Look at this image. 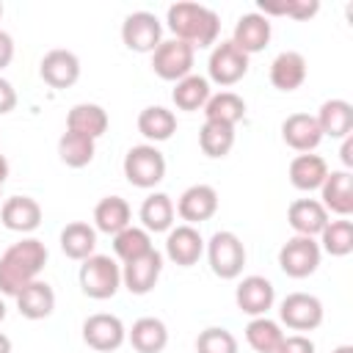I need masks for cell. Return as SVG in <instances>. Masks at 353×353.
<instances>
[{
    "mask_svg": "<svg viewBox=\"0 0 353 353\" xmlns=\"http://www.w3.org/2000/svg\"><path fill=\"white\" fill-rule=\"evenodd\" d=\"M248 72V55L240 52L232 41H221L210 55V77L218 85H234Z\"/></svg>",
    "mask_w": 353,
    "mask_h": 353,
    "instance_id": "11",
    "label": "cell"
},
{
    "mask_svg": "<svg viewBox=\"0 0 353 353\" xmlns=\"http://www.w3.org/2000/svg\"><path fill=\"white\" fill-rule=\"evenodd\" d=\"M204 113H207V121H218V124L234 127L245 116V102L234 91H221V94L207 99Z\"/></svg>",
    "mask_w": 353,
    "mask_h": 353,
    "instance_id": "31",
    "label": "cell"
},
{
    "mask_svg": "<svg viewBox=\"0 0 353 353\" xmlns=\"http://www.w3.org/2000/svg\"><path fill=\"white\" fill-rule=\"evenodd\" d=\"M276 353H314V342L306 339L303 334H292V336H284L281 345L276 347Z\"/></svg>",
    "mask_w": 353,
    "mask_h": 353,
    "instance_id": "41",
    "label": "cell"
},
{
    "mask_svg": "<svg viewBox=\"0 0 353 353\" xmlns=\"http://www.w3.org/2000/svg\"><path fill=\"white\" fill-rule=\"evenodd\" d=\"M94 152H97L94 149V138L72 132V130H66L61 135V141H58V154L69 168H85L94 160Z\"/></svg>",
    "mask_w": 353,
    "mask_h": 353,
    "instance_id": "32",
    "label": "cell"
},
{
    "mask_svg": "<svg viewBox=\"0 0 353 353\" xmlns=\"http://www.w3.org/2000/svg\"><path fill=\"white\" fill-rule=\"evenodd\" d=\"M317 11H320V3L317 0H287V17H292L298 22L312 19Z\"/></svg>",
    "mask_w": 353,
    "mask_h": 353,
    "instance_id": "40",
    "label": "cell"
},
{
    "mask_svg": "<svg viewBox=\"0 0 353 353\" xmlns=\"http://www.w3.org/2000/svg\"><path fill=\"white\" fill-rule=\"evenodd\" d=\"M121 284V270L110 256L94 254L80 265V290L94 301H108Z\"/></svg>",
    "mask_w": 353,
    "mask_h": 353,
    "instance_id": "3",
    "label": "cell"
},
{
    "mask_svg": "<svg viewBox=\"0 0 353 353\" xmlns=\"http://www.w3.org/2000/svg\"><path fill=\"white\" fill-rule=\"evenodd\" d=\"M287 221H290V226H292L298 234L312 237V234H320V232L325 229V223H328V210H325L320 201H314V199H298V201L290 204Z\"/></svg>",
    "mask_w": 353,
    "mask_h": 353,
    "instance_id": "20",
    "label": "cell"
},
{
    "mask_svg": "<svg viewBox=\"0 0 353 353\" xmlns=\"http://www.w3.org/2000/svg\"><path fill=\"white\" fill-rule=\"evenodd\" d=\"M190 66H193V47L179 41V39L160 41V47L152 55V69L163 80H176L179 83L182 77H188Z\"/></svg>",
    "mask_w": 353,
    "mask_h": 353,
    "instance_id": "8",
    "label": "cell"
},
{
    "mask_svg": "<svg viewBox=\"0 0 353 353\" xmlns=\"http://www.w3.org/2000/svg\"><path fill=\"white\" fill-rule=\"evenodd\" d=\"M3 317H6V303L0 301V323H3Z\"/></svg>",
    "mask_w": 353,
    "mask_h": 353,
    "instance_id": "48",
    "label": "cell"
},
{
    "mask_svg": "<svg viewBox=\"0 0 353 353\" xmlns=\"http://www.w3.org/2000/svg\"><path fill=\"white\" fill-rule=\"evenodd\" d=\"M317 127L328 138H347L353 132V105L345 99H328L323 102L320 113L314 116Z\"/></svg>",
    "mask_w": 353,
    "mask_h": 353,
    "instance_id": "23",
    "label": "cell"
},
{
    "mask_svg": "<svg viewBox=\"0 0 353 353\" xmlns=\"http://www.w3.org/2000/svg\"><path fill=\"white\" fill-rule=\"evenodd\" d=\"M306 80V61L301 52L287 50L281 55H276V61L270 63V83L279 91H295L301 88Z\"/></svg>",
    "mask_w": 353,
    "mask_h": 353,
    "instance_id": "22",
    "label": "cell"
},
{
    "mask_svg": "<svg viewBox=\"0 0 353 353\" xmlns=\"http://www.w3.org/2000/svg\"><path fill=\"white\" fill-rule=\"evenodd\" d=\"M320 234H323L320 243L331 256H347L353 251V223L350 221H331V223H325V229Z\"/></svg>",
    "mask_w": 353,
    "mask_h": 353,
    "instance_id": "38",
    "label": "cell"
},
{
    "mask_svg": "<svg viewBox=\"0 0 353 353\" xmlns=\"http://www.w3.org/2000/svg\"><path fill=\"white\" fill-rule=\"evenodd\" d=\"M138 132L149 141H168L176 132V116L160 105H152L141 110L138 116Z\"/></svg>",
    "mask_w": 353,
    "mask_h": 353,
    "instance_id": "30",
    "label": "cell"
},
{
    "mask_svg": "<svg viewBox=\"0 0 353 353\" xmlns=\"http://www.w3.org/2000/svg\"><path fill=\"white\" fill-rule=\"evenodd\" d=\"M17 108V91L11 88L8 80L0 77V113H11Z\"/></svg>",
    "mask_w": 353,
    "mask_h": 353,
    "instance_id": "42",
    "label": "cell"
},
{
    "mask_svg": "<svg viewBox=\"0 0 353 353\" xmlns=\"http://www.w3.org/2000/svg\"><path fill=\"white\" fill-rule=\"evenodd\" d=\"M273 284L265 279V276H245L240 284H237V292H234V301H237V309L245 312V314H265L270 306H273Z\"/></svg>",
    "mask_w": 353,
    "mask_h": 353,
    "instance_id": "16",
    "label": "cell"
},
{
    "mask_svg": "<svg viewBox=\"0 0 353 353\" xmlns=\"http://www.w3.org/2000/svg\"><path fill=\"white\" fill-rule=\"evenodd\" d=\"M165 251H168V256H171L174 265H179V268H193V265L199 262L201 251H204V240H201V234H199L193 226L185 223V226H176V229L168 234Z\"/></svg>",
    "mask_w": 353,
    "mask_h": 353,
    "instance_id": "18",
    "label": "cell"
},
{
    "mask_svg": "<svg viewBox=\"0 0 353 353\" xmlns=\"http://www.w3.org/2000/svg\"><path fill=\"white\" fill-rule=\"evenodd\" d=\"M113 251H116V256H119L124 265L132 262V259H138V256H143V254H149V251H152L149 232L135 229V226L121 229V232L116 234V240H113Z\"/></svg>",
    "mask_w": 353,
    "mask_h": 353,
    "instance_id": "37",
    "label": "cell"
},
{
    "mask_svg": "<svg viewBox=\"0 0 353 353\" xmlns=\"http://www.w3.org/2000/svg\"><path fill=\"white\" fill-rule=\"evenodd\" d=\"M168 28L179 41L190 47H210L218 39L221 19L215 11L199 3H176L168 8Z\"/></svg>",
    "mask_w": 353,
    "mask_h": 353,
    "instance_id": "2",
    "label": "cell"
},
{
    "mask_svg": "<svg viewBox=\"0 0 353 353\" xmlns=\"http://www.w3.org/2000/svg\"><path fill=\"white\" fill-rule=\"evenodd\" d=\"M44 262H47V248L41 240L30 237L6 248V254L0 256V292L17 295L22 287L36 281Z\"/></svg>",
    "mask_w": 353,
    "mask_h": 353,
    "instance_id": "1",
    "label": "cell"
},
{
    "mask_svg": "<svg viewBox=\"0 0 353 353\" xmlns=\"http://www.w3.org/2000/svg\"><path fill=\"white\" fill-rule=\"evenodd\" d=\"M281 138L295 152H312L323 141V132H320L314 116H309V113H292L281 124Z\"/></svg>",
    "mask_w": 353,
    "mask_h": 353,
    "instance_id": "17",
    "label": "cell"
},
{
    "mask_svg": "<svg viewBox=\"0 0 353 353\" xmlns=\"http://www.w3.org/2000/svg\"><path fill=\"white\" fill-rule=\"evenodd\" d=\"M0 353H11V339L6 334H0Z\"/></svg>",
    "mask_w": 353,
    "mask_h": 353,
    "instance_id": "46",
    "label": "cell"
},
{
    "mask_svg": "<svg viewBox=\"0 0 353 353\" xmlns=\"http://www.w3.org/2000/svg\"><path fill=\"white\" fill-rule=\"evenodd\" d=\"M0 19H3V3H0Z\"/></svg>",
    "mask_w": 353,
    "mask_h": 353,
    "instance_id": "49",
    "label": "cell"
},
{
    "mask_svg": "<svg viewBox=\"0 0 353 353\" xmlns=\"http://www.w3.org/2000/svg\"><path fill=\"white\" fill-rule=\"evenodd\" d=\"M323 188V207L336 215L353 212V176L347 171H331L325 176Z\"/></svg>",
    "mask_w": 353,
    "mask_h": 353,
    "instance_id": "24",
    "label": "cell"
},
{
    "mask_svg": "<svg viewBox=\"0 0 353 353\" xmlns=\"http://www.w3.org/2000/svg\"><path fill=\"white\" fill-rule=\"evenodd\" d=\"M196 353H237V339L226 328H204L196 339Z\"/></svg>",
    "mask_w": 353,
    "mask_h": 353,
    "instance_id": "39",
    "label": "cell"
},
{
    "mask_svg": "<svg viewBox=\"0 0 353 353\" xmlns=\"http://www.w3.org/2000/svg\"><path fill=\"white\" fill-rule=\"evenodd\" d=\"M334 353H353V345H342V347H336Z\"/></svg>",
    "mask_w": 353,
    "mask_h": 353,
    "instance_id": "47",
    "label": "cell"
},
{
    "mask_svg": "<svg viewBox=\"0 0 353 353\" xmlns=\"http://www.w3.org/2000/svg\"><path fill=\"white\" fill-rule=\"evenodd\" d=\"M328 176V165L320 154H298L290 163V182L298 190H314L325 182Z\"/></svg>",
    "mask_w": 353,
    "mask_h": 353,
    "instance_id": "26",
    "label": "cell"
},
{
    "mask_svg": "<svg viewBox=\"0 0 353 353\" xmlns=\"http://www.w3.org/2000/svg\"><path fill=\"white\" fill-rule=\"evenodd\" d=\"M160 273H163V256L152 248L149 254H143V256H138V259H132V262L124 265L121 281H124V287L132 295H146V292L154 290Z\"/></svg>",
    "mask_w": 353,
    "mask_h": 353,
    "instance_id": "13",
    "label": "cell"
},
{
    "mask_svg": "<svg viewBox=\"0 0 353 353\" xmlns=\"http://www.w3.org/2000/svg\"><path fill=\"white\" fill-rule=\"evenodd\" d=\"M0 221L11 232H33L41 223V207L30 196H11L0 207Z\"/></svg>",
    "mask_w": 353,
    "mask_h": 353,
    "instance_id": "15",
    "label": "cell"
},
{
    "mask_svg": "<svg viewBox=\"0 0 353 353\" xmlns=\"http://www.w3.org/2000/svg\"><path fill=\"white\" fill-rule=\"evenodd\" d=\"M11 58H14V41L6 30H0V69H6L11 63Z\"/></svg>",
    "mask_w": 353,
    "mask_h": 353,
    "instance_id": "43",
    "label": "cell"
},
{
    "mask_svg": "<svg viewBox=\"0 0 353 353\" xmlns=\"http://www.w3.org/2000/svg\"><path fill=\"white\" fill-rule=\"evenodd\" d=\"M130 345L138 353H160L168 345V331L165 323L157 317H141L130 328Z\"/></svg>",
    "mask_w": 353,
    "mask_h": 353,
    "instance_id": "25",
    "label": "cell"
},
{
    "mask_svg": "<svg viewBox=\"0 0 353 353\" xmlns=\"http://www.w3.org/2000/svg\"><path fill=\"white\" fill-rule=\"evenodd\" d=\"M245 339L256 353H276V347L281 345L284 334L279 328V323L268 320V317H256L245 325Z\"/></svg>",
    "mask_w": 353,
    "mask_h": 353,
    "instance_id": "36",
    "label": "cell"
},
{
    "mask_svg": "<svg viewBox=\"0 0 353 353\" xmlns=\"http://www.w3.org/2000/svg\"><path fill=\"white\" fill-rule=\"evenodd\" d=\"M141 221L146 232H165L174 223V204L165 193H154L141 204Z\"/></svg>",
    "mask_w": 353,
    "mask_h": 353,
    "instance_id": "35",
    "label": "cell"
},
{
    "mask_svg": "<svg viewBox=\"0 0 353 353\" xmlns=\"http://www.w3.org/2000/svg\"><path fill=\"white\" fill-rule=\"evenodd\" d=\"M124 176L135 188H154L165 176V157L149 143L132 146L124 154Z\"/></svg>",
    "mask_w": 353,
    "mask_h": 353,
    "instance_id": "4",
    "label": "cell"
},
{
    "mask_svg": "<svg viewBox=\"0 0 353 353\" xmlns=\"http://www.w3.org/2000/svg\"><path fill=\"white\" fill-rule=\"evenodd\" d=\"M199 146L207 157H226L234 146V127L218 124V121H204L199 132Z\"/></svg>",
    "mask_w": 353,
    "mask_h": 353,
    "instance_id": "33",
    "label": "cell"
},
{
    "mask_svg": "<svg viewBox=\"0 0 353 353\" xmlns=\"http://www.w3.org/2000/svg\"><path fill=\"white\" fill-rule=\"evenodd\" d=\"M210 268L221 279H237L245 268V245L234 232H215L207 245Z\"/></svg>",
    "mask_w": 353,
    "mask_h": 353,
    "instance_id": "5",
    "label": "cell"
},
{
    "mask_svg": "<svg viewBox=\"0 0 353 353\" xmlns=\"http://www.w3.org/2000/svg\"><path fill=\"white\" fill-rule=\"evenodd\" d=\"M279 265L290 279H306L317 270L320 265V245L312 237H292L281 245L279 251Z\"/></svg>",
    "mask_w": 353,
    "mask_h": 353,
    "instance_id": "6",
    "label": "cell"
},
{
    "mask_svg": "<svg viewBox=\"0 0 353 353\" xmlns=\"http://www.w3.org/2000/svg\"><path fill=\"white\" fill-rule=\"evenodd\" d=\"M215 210H218V193L210 185H193V188H188L179 196V204H176V212H179L182 221H188V226L201 223V221H210L215 215Z\"/></svg>",
    "mask_w": 353,
    "mask_h": 353,
    "instance_id": "14",
    "label": "cell"
},
{
    "mask_svg": "<svg viewBox=\"0 0 353 353\" xmlns=\"http://www.w3.org/2000/svg\"><path fill=\"white\" fill-rule=\"evenodd\" d=\"M94 221H97V229L99 232L119 234L121 229L130 226V204L121 196H105L94 207Z\"/></svg>",
    "mask_w": 353,
    "mask_h": 353,
    "instance_id": "29",
    "label": "cell"
},
{
    "mask_svg": "<svg viewBox=\"0 0 353 353\" xmlns=\"http://www.w3.org/2000/svg\"><path fill=\"white\" fill-rule=\"evenodd\" d=\"M83 339L91 350L97 353H110V350H119L121 342H124V323L113 314H91L85 323H83Z\"/></svg>",
    "mask_w": 353,
    "mask_h": 353,
    "instance_id": "10",
    "label": "cell"
},
{
    "mask_svg": "<svg viewBox=\"0 0 353 353\" xmlns=\"http://www.w3.org/2000/svg\"><path fill=\"white\" fill-rule=\"evenodd\" d=\"M160 36H163V25L149 11H135L121 25V41L127 50L135 52H154L160 47Z\"/></svg>",
    "mask_w": 353,
    "mask_h": 353,
    "instance_id": "7",
    "label": "cell"
},
{
    "mask_svg": "<svg viewBox=\"0 0 353 353\" xmlns=\"http://www.w3.org/2000/svg\"><path fill=\"white\" fill-rule=\"evenodd\" d=\"M66 130L88 135V138H99L108 130V113L99 105H91V102L74 105L66 116Z\"/></svg>",
    "mask_w": 353,
    "mask_h": 353,
    "instance_id": "28",
    "label": "cell"
},
{
    "mask_svg": "<svg viewBox=\"0 0 353 353\" xmlns=\"http://www.w3.org/2000/svg\"><path fill=\"white\" fill-rule=\"evenodd\" d=\"M268 41H270V22L262 14H245V17L237 19L232 44L240 52H245V55L259 52V50L268 47Z\"/></svg>",
    "mask_w": 353,
    "mask_h": 353,
    "instance_id": "19",
    "label": "cell"
},
{
    "mask_svg": "<svg viewBox=\"0 0 353 353\" xmlns=\"http://www.w3.org/2000/svg\"><path fill=\"white\" fill-rule=\"evenodd\" d=\"M171 97H174V105H176L179 110H199V108H204L207 99H210V83H207L204 77L188 74V77H182V80L176 83V88H174Z\"/></svg>",
    "mask_w": 353,
    "mask_h": 353,
    "instance_id": "34",
    "label": "cell"
},
{
    "mask_svg": "<svg viewBox=\"0 0 353 353\" xmlns=\"http://www.w3.org/2000/svg\"><path fill=\"white\" fill-rule=\"evenodd\" d=\"M8 179V160L0 154V188H3V182Z\"/></svg>",
    "mask_w": 353,
    "mask_h": 353,
    "instance_id": "45",
    "label": "cell"
},
{
    "mask_svg": "<svg viewBox=\"0 0 353 353\" xmlns=\"http://www.w3.org/2000/svg\"><path fill=\"white\" fill-rule=\"evenodd\" d=\"M61 248L69 259H88L94 256V248H97V232L83 223V221H72L63 226L61 232Z\"/></svg>",
    "mask_w": 353,
    "mask_h": 353,
    "instance_id": "27",
    "label": "cell"
},
{
    "mask_svg": "<svg viewBox=\"0 0 353 353\" xmlns=\"http://www.w3.org/2000/svg\"><path fill=\"white\" fill-rule=\"evenodd\" d=\"M17 306H19V314L28 317V320H44L52 314L55 309V292L47 281H30L28 287H22L17 292Z\"/></svg>",
    "mask_w": 353,
    "mask_h": 353,
    "instance_id": "21",
    "label": "cell"
},
{
    "mask_svg": "<svg viewBox=\"0 0 353 353\" xmlns=\"http://www.w3.org/2000/svg\"><path fill=\"white\" fill-rule=\"evenodd\" d=\"M39 74H41V80H44L50 88H69V85H74L77 77H80V61H77L74 52L58 47V50H50V52L41 58Z\"/></svg>",
    "mask_w": 353,
    "mask_h": 353,
    "instance_id": "12",
    "label": "cell"
},
{
    "mask_svg": "<svg viewBox=\"0 0 353 353\" xmlns=\"http://www.w3.org/2000/svg\"><path fill=\"white\" fill-rule=\"evenodd\" d=\"M281 323L292 331H312L323 323V303L314 295L306 292H292L281 301Z\"/></svg>",
    "mask_w": 353,
    "mask_h": 353,
    "instance_id": "9",
    "label": "cell"
},
{
    "mask_svg": "<svg viewBox=\"0 0 353 353\" xmlns=\"http://www.w3.org/2000/svg\"><path fill=\"white\" fill-rule=\"evenodd\" d=\"M339 157H342V163H345L347 168L353 165V135L345 138V143H342V149H339Z\"/></svg>",
    "mask_w": 353,
    "mask_h": 353,
    "instance_id": "44",
    "label": "cell"
}]
</instances>
